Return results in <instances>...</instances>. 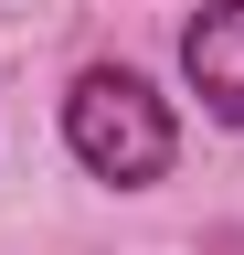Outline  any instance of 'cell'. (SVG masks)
<instances>
[{
  "label": "cell",
  "mask_w": 244,
  "mask_h": 255,
  "mask_svg": "<svg viewBox=\"0 0 244 255\" xmlns=\"http://www.w3.org/2000/svg\"><path fill=\"white\" fill-rule=\"evenodd\" d=\"M64 149H75L96 181L149 191V181L170 170L180 128H170V107L128 75V64H85V75H75V96H64Z\"/></svg>",
  "instance_id": "6da1fadb"
},
{
  "label": "cell",
  "mask_w": 244,
  "mask_h": 255,
  "mask_svg": "<svg viewBox=\"0 0 244 255\" xmlns=\"http://www.w3.org/2000/svg\"><path fill=\"white\" fill-rule=\"evenodd\" d=\"M180 75H191V96H202L223 128H244V0L191 11V32H180Z\"/></svg>",
  "instance_id": "7a4b0ae2"
}]
</instances>
